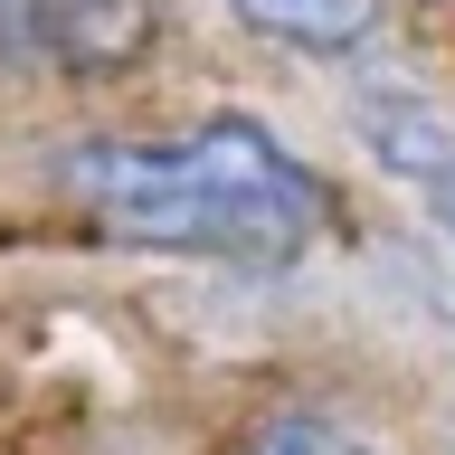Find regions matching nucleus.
Listing matches in <instances>:
<instances>
[{
    "label": "nucleus",
    "instance_id": "f257e3e1",
    "mask_svg": "<svg viewBox=\"0 0 455 455\" xmlns=\"http://www.w3.org/2000/svg\"><path fill=\"white\" fill-rule=\"evenodd\" d=\"M67 190L133 247L237 256V266L304 256L323 219L313 171L247 114H209L180 142H85L67 162Z\"/></svg>",
    "mask_w": 455,
    "mask_h": 455
},
{
    "label": "nucleus",
    "instance_id": "f03ea898",
    "mask_svg": "<svg viewBox=\"0 0 455 455\" xmlns=\"http://www.w3.org/2000/svg\"><path fill=\"white\" fill-rule=\"evenodd\" d=\"M361 133H370V152L455 228V114H436V105H361Z\"/></svg>",
    "mask_w": 455,
    "mask_h": 455
},
{
    "label": "nucleus",
    "instance_id": "7ed1b4c3",
    "mask_svg": "<svg viewBox=\"0 0 455 455\" xmlns=\"http://www.w3.org/2000/svg\"><path fill=\"white\" fill-rule=\"evenodd\" d=\"M142 38H152V0H38V57L76 67V76L133 67Z\"/></svg>",
    "mask_w": 455,
    "mask_h": 455
},
{
    "label": "nucleus",
    "instance_id": "20e7f679",
    "mask_svg": "<svg viewBox=\"0 0 455 455\" xmlns=\"http://www.w3.org/2000/svg\"><path fill=\"white\" fill-rule=\"evenodd\" d=\"M228 10L284 48H361L379 20V0H228Z\"/></svg>",
    "mask_w": 455,
    "mask_h": 455
},
{
    "label": "nucleus",
    "instance_id": "39448f33",
    "mask_svg": "<svg viewBox=\"0 0 455 455\" xmlns=\"http://www.w3.org/2000/svg\"><path fill=\"white\" fill-rule=\"evenodd\" d=\"M247 455H370V446H361V436H341V427H323V418H275Z\"/></svg>",
    "mask_w": 455,
    "mask_h": 455
},
{
    "label": "nucleus",
    "instance_id": "423d86ee",
    "mask_svg": "<svg viewBox=\"0 0 455 455\" xmlns=\"http://www.w3.org/2000/svg\"><path fill=\"white\" fill-rule=\"evenodd\" d=\"M0 57H38V0H0Z\"/></svg>",
    "mask_w": 455,
    "mask_h": 455
}]
</instances>
